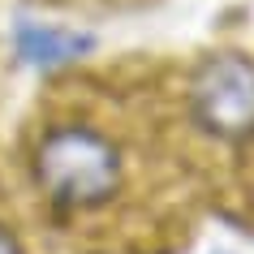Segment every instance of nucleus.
<instances>
[{"mask_svg":"<svg viewBox=\"0 0 254 254\" xmlns=\"http://www.w3.org/2000/svg\"><path fill=\"white\" fill-rule=\"evenodd\" d=\"M0 254H26V250H22V241H17L4 224H0Z\"/></svg>","mask_w":254,"mask_h":254,"instance_id":"7ed1b4c3","label":"nucleus"},{"mask_svg":"<svg viewBox=\"0 0 254 254\" xmlns=\"http://www.w3.org/2000/svg\"><path fill=\"white\" fill-rule=\"evenodd\" d=\"M190 112L202 134L220 142L254 138V61L241 52H220L202 61L190 82Z\"/></svg>","mask_w":254,"mask_h":254,"instance_id":"f03ea898","label":"nucleus"},{"mask_svg":"<svg viewBox=\"0 0 254 254\" xmlns=\"http://www.w3.org/2000/svg\"><path fill=\"white\" fill-rule=\"evenodd\" d=\"M121 151L91 125H56L35 147V181L56 211H95L121 190Z\"/></svg>","mask_w":254,"mask_h":254,"instance_id":"f257e3e1","label":"nucleus"}]
</instances>
